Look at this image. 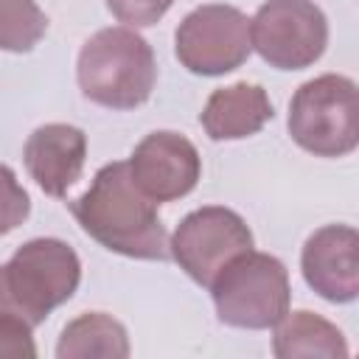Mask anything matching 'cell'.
<instances>
[{"instance_id": "5b68a950", "label": "cell", "mask_w": 359, "mask_h": 359, "mask_svg": "<svg viewBox=\"0 0 359 359\" xmlns=\"http://www.w3.org/2000/svg\"><path fill=\"white\" fill-rule=\"evenodd\" d=\"M208 289L219 320L250 331L272 328L289 311L292 297L286 266L275 255L255 250L230 261Z\"/></svg>"}, {"instance_id": "ac0fdd59", "label": "cell", "mask_w": 359, "mask_h": 359, "mask_svg": "<svg viewBox=\"0 0 359 359\" xmlns=\"http://www.w3.org/2000/svg\"><path fill=\"white\" fill-rule=\"evenodd\" d=\"M31 325L22 320H11V317H0V356H11V359H31L36 356V345L31 337Z\"/></svg>"}, {"instance_id": "30bf717a", "label": "cell", "mask_w": 359, "mask_h": 359, "mask_svg": "<svg viewBox=\"0 0 359 359\" xmlns=\"http://www.w3.org/2000/svg\"><path fill=\"white\" fill-rule=\"evenodd\" d=\"M306 283L328 303H351L359 294V233L348 224L314 230L300 255Z\"/></svg>"}, {"instance_id": "e0dca14e", "label": "cell", "mask_w": 359, "mask_h": 359, "mask_svg": "<svg viewBox=\"0 0 359 359\" xmlns=\"http://www.w3.org/2000/svg\"><path fill=\"white\" fill-rule=\"evenodd\" d=\"M174 0H107V8L112 11V17L129 28H146L154 25Z\"/></svg>"}, {"instance_id": "4fadbf2b", "label": "cell", "mask_w": 359, "mask_h": 359, "mask_svg": "<svg viewBox=\"0 0 359 359\" xmlns=\"http://www.w3.org/2000/svg\"><path fill=\"white\" fill-rule=\"evenodd\" d=\"M275 342L272 351L280 359H303V356H323V359H345L348 342L342 331L320 314L311 311H286L275 323Z\"/></svg>"}, {"instance_id": "9c48e42d", "label": "cell", "mask_w": 359, "mask_h": 359, "mask_svg": "<svg viewBox=\"0 0 359 359\" xmlns=\"http://www.w3.org/2000/svg\"><path fill=\"white\" fill-rule=\"evenodd\" d=\"M129 174L135 185L151 199V202H174L185 194H191L199 182L202 163L196 146L177 132H151L146 135L132 157H129Z\"/></svg>"}, {"instance_id": "9a60e30c", "label": "cell", "mask_w": 359, "mask_h": 359, "mask_svg": "<svg viewBox=\"0 0 359 359\" xmlns=\"http://www.w3.org/2000/svg\"><path fill=\"white\" fill-rule=\"evenodd\" d=\"M48 31V17L36 0H0V50L25 53Z\"/></svg>"}, {"instance_id": "3957f363", "label": "cell", "mask_w": 359, "mask_h": 359, "mask_svg": "<svg viewBox=\"0 0 359 359\" xmlns=\"http://www.w3.org/2000/svg\"><path fill=\"white\" fill-rule=\"evenodd\" d=\"M81 93L109 109H135L149 101L157 81L151 45L132 28H101L79 50Z\"/></svg>"}, {"instance_id": "ba28073f", "label": "cell", "mask_w": 359, "mask_h": 359, "mask_svg": "<svg viewBox=\"0 0 359 359\" xmlns=\"http://www.w3.org/2000/svg\"><path fill=\"white\" fill-rule=\"evenodd\" d=\"M174 50L180 65L191 73L224 76L244 65L252 50L250 20L233 6H199L180 22L174 34Z\"/></svg>"}, {"instance_id": "2e32d148", "label": "cell", "mask_w": 359, "mask_h": 359, "mask_svg": "<svg viewBox=\"0 0 359 359\" xmlns=\"http://www.w3.org/2000/svg\"><path fill=\"white\" fill-rule=\"evenodd\" d=\"M31 213V199L17 182L14 171L0 163V236L20 227Z\"/></svg>"}, {"instance_id": "8992f818", "label": "cell", "mask_w": 359, "mask_h": 359, "mask_svg": "<svg viewBox=\"0 0 359 359\" xmlns=\"http://www.w3.org/2000/svg\"><path fill=\"white\" fill-rule=\"evenodd\" d=\"M252 48L278 70L314 65L328 45V22L311 0H266L250 20Z\"/></svg>"}, {"instance_id": "277c9868", "label": "cell", "mask_w": 359, "mask_h": 359, "mask_svg": "<svg viewBox=\"0 0 359 359\" xmlns=\"http://www.w3.org/2000/svg\"><path fill=\"white\" fill-rule=\"evenodd\" d=\"M289 135L314 157H345L359 143L356 84L325 73L297 87L289 104Z\"/></svg>"}, {"instance_id": "8fae6325", "label": "cell", "mask_w": 359, "mask_h": 359, "mask_svg": "<svg viewBox=\"0 0 359 359\" xmlns=\"http://www.w3.org/2000/svg\"><path fill=\"white\" fill-rule=\"evenodd\" d=\"M22 160L28 174L45 194L65 196L84 171L87 135L70 123L36 126L25 140Z\"/></svg>"}, {"instance_id": "7a4b0ae2", "label": "cell", "mask_w": 359, "mask_h": 359, "mask_svg": "<svg viewBox=\"0 0 359 359\" xmlns=\"http://www.w3.org/2000/svg\"><path fill=\"white\" fill-rule=\"evenodd\" d=\"M81 280V264L59 238H31L0 266V317L22 320L31 328L67 303Z\"/></svg>"}, {"instance_id": "6da1fadb", "label": "cell", "mask_w": 359, "mask_h": 359, "mask_svg": "<svg viewBox=\"0 0 359 359\" xmlns=\"http://www.w3.org/2000/svg\"><path fill=\"white\" fill-rule=\"evenodd\" d=\"M70 213L90 238L112 252L143 261H165L171 255L157 202L135 185L123 160L98 168L90 188L70 202Z\"/></svg>"}, {"instance_id": "5bb4252c", "label": "cell", "mask_w": 359, "mask_h": 359, "mask_svg": "<svg viewBox=\"0 0 359 359\" xmlns=\"http://www.w3.org/2000/svg\"><path fill=\"white\" fill-rule=\"evenodd\" d=\"M59 359H126L129 356V337L126 328L104 314L87 311L62 328L56 342Z\"/></svg>"}, {"instance_id": "52a82bcc", "label": "cell", "mask_w": 359, "mask_h": 359, "mask_svg": "<svg viewBox=\"0 0 359 359\" xmlns=\"http://www.w3.org/2000/svg\"><path fill=\"white\" fill-rule=\"evenodd\" d=\"M250 250L252 233L247 222L236 210L219 205H208L188 213L168 241L171 258L199 286H210L230 261Z\"/></svg>"}, {"instance_id": "7c38bea8", "label": "cell", "mask_w": 359, "mask_h": 359, "mask_svg": "<svg viewBox=\"0 0 359 359\" xmlns=\"http://www.w3.org/2000/svg\"><path fill=\"white\" fill-rule=\"evenodd\" d=\"M272 118V101L261 84L236 81L213 90L199 121L210 140H241L264 129Z\"/></svg>"}]
</instances>
